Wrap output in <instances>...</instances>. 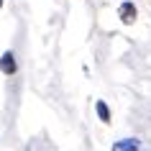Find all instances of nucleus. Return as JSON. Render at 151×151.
Returning a JSON list of instances; mask_svg holds the SVG:
<instances>
[{
    "mask_svg": "<svg viewBox=\"0 0 151 151\" xmlns=\"http://www.w3.org/2000/svg\"><path fill=\"white\" fill-rule=\"evenodd\" d=\"M0 5H3V0H0Z\"/></svg>",
    "mask_w": 151,
    "mask_h": 151,
    "instance_id": "obj_5",
    "label": "nucleus"
},
{
    "mask_svg": "<svg viewBox=\"0 0 151 151\" xmlns=\"http://www.w3.org/2000/svg\"><path fill=\"white\" fill-rule=\"evenodd\" d=\"M138 138H120L113 143V151H138Z\"/></svg>",
    "mask_w": 151,
    "mask_h": 151,
    "instance_id": "obj_3",
    "label": "nucleus"
},
{
    "mask_svg": "<svg viewBox=\"0 0 151 151\" xmlns=\"http://www.w3.org/2000/svg\"><path fill=\"white\" fill-rule=\"evenodd\" d=\"M95 113H97V118L103 120V123H110V108H108L105 100H97L95 103Z\"/></svg>",
    "mask_w": 151,
    "mask_h": 151,
    "instance_id": "obj_4",
    "label": "nucleus"
},
{
    "mask_svg": "<svg viewBox=\"0 0 151 151\" xmlns=\"http://www.w3.org/2000/svg\"><path fill=\"white\" fill-rule=\"evenodd\" d=\"M118 16H120V21L126 26H131V23H136V16H138V10H136V5L133 3H120V8H118Z\"/></svg>",
    "mask_w": 151,
    "mask_h": 151,
    "instance_id": "obj_2",
    "label": "nucleus"
},
{
    "mask_svg": "<svg viewBox=\"0 0 151 151\" xmlns=\"http://www.w3.org/2000/svg\"><path fill=\"white\" fill-rule=\"evenodd\" d=\"M0 72L8 74V77H13V74L18 72V59H16L13 51H5V54L0 56Z\"/></svg>",
    "mask_w": 151,
    "mask_h": 151,
    "instance_id": "obj_1",
    "label": "nucleus"
}]
</instances>
